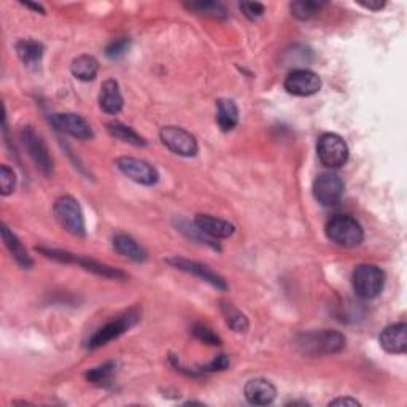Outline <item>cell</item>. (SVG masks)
Listing matches in <instances>:
<instances>
[{
    "label": "cell",
    "instance_id": "3957f363",
    "mask_svg": "<svg viewBox=\"0 0 407 407\" xmlns=\"http://www.w3.org/2000/svg\"><path fill=\"white\" fill-rule=\"evenodd\" d=\"M139 320H140L139 310H135V309L128 310V312H124L123 315H118L116 319L105 323V325H103L102 328L96 331V333L88 339L86 347L91 349V350H96V349H101L103 346H107L108 342L118 339V337L126 333V331H129L130 328L135 326Z\"/></svg>",
    "mask_w": 407,
    "mask_h": 407
},
{
    "label": "cell",
    "instance_id": "5bb4252c",
    "mask_svg": "<svg viewBox=\"0 0 407 407\" xmlns=\"http://www.w3.org/2000/svg\"><path fill=\"white\" fill-rule=\"evenodd\" d=\"M244 393L247 401L253 406L272 404L277 398V388L266 378H253V381L247 382Z\"/></svg>",
    "mask_w": 407,
    "mask_h": 407
},
{
    "label": "cell",
    "instance_id": "30bf717a",
    "mask_svg": "<svg viewBox=\"0 0 407 407\" xmlns=\"http://www.w3.org/2000/svg\"><path fill=\"white\" fill-rule=\"evenodd\" d=\"M314 196L316 201L325 207L339 204L344 196L342 178L337 174H333V172L319 175L314 182Z\"/></svg>",
    "mask_w": 407,
    "mask_h": 407
},
{
    "label": "cell",
    "instance_id": "4316f807",
    "mask_svg": "<svg viewBox=\"0 0 407 407\" xmlns=\"http://www.w3.org/2000/svg\"><path fill=\"white\" fill-rule=\"evenodd\" d=\"M115 372H116V364L113 361H108L105 364H102V366L88 371L86 378L91 383L99 385V387H107V385L112 383Z\"/></svg>",
    "mask_w": 407,
    "mask_h": 407
},
{
    "label": "cell",
    "instance_id": "f546056e",
    "mask_svg": "<svg viewBox=\"0 0 407 407\" xmlns=\"http://www.w3.org/2000/svg\"><path fill=\"white\" fill-rule=\"evenodd\" d=\"M130 46L129 37H120L115 38L113 41H110L105 48V56L108 59H120L123 58Z\"/></svg>",
    "mask_w": 407,
    "mask_h": 407
},
{
    "label": "cell",
    "instance_id": "4dcf8cb0",
    "mask_svg": "<svg viewBox=\"0 0 407 407\" xmlns=\"http://www.w3.org/2000/svg\"><path fill=\"white\" fill-rule=\"evenodd\" d=\"M0 185H2V195L10 196L13 191H15L16 186V175L13 169H10L9 165H2L0 168Z\"/></svg>",
    "mask_w": 407,
    "mask_h": 407
},
{
    "label": "cell",
    "instance_id": "9a60e30c",
    "mask_svg": "<svg viewBox=\"0 0 407 407\" xmlns=\"http://www.w3.org/2000/svg\"><path fill=\"white\" fill-rule=\"evenodd\" d=\"M381 347L393 355H403L407 351V325L406 323H396V325L387 326L381 337H378Z\"/></svg>",
    "mask_w": 407,
    "mask_h": 407
},
{
    "label": "cell",
    "instance_id": "ac0fdd59",
    "mask_svg": "<svg viewBox=\"0 0 407 407\" xmlns=\"http://www.w3.org/2000/svg\"><path fill=\"white\" fill-rule=\"evenodd\" d=\"M2 239L5 242V247L9 248L11 257L15 258L16 263L23 267V269H31L34 266V261L31 258V254L27 253L26 247L23 245V242L16 237V234L10 231V227L6 225H2Z\"/></svg>",
    "mask_w": 407,
    "mask_h": 407
},
{
    "label": "cell",
    "instance_id": "52a82bcc",
    "mask_svg": "<svg viewBox=\"0 0 407 407\" xmlns=\"http://www.w3.org/2000/svg\"><path fill=\"white\" fill-rule=\"evenodd\" d=\"M21 140H23L24 147L27 150V153L32 158V161L36 163L37 169L46 177H50L53 174V158L48 151L46 143L43 139L36 133V129L31 126H24L21 130Z\"/></svg>",
    "mask_w": 407,
    "mask_h": 407
},
{
    "label": "cell",
    "instance_id": "484cf974",
    "mask_svg": "<svg viewBox=\"0 0 407 407\" xmlns=\"http://www.w3.org/2000/svg\"><path fill=\"white\" fill-rule=\"evenodd\" d=\"M323 6H325V4L316 2V0H298V2L289 5V10H292V15L299 21H309L310 18L319 15Z\"/></svg>",
    "mask_w": 407,
    "mask_h": 407
},
{
    "label": "cell",
    "instance_id": "5b68a950",
    "mask_svg": "<svg viewBox=\"0 0 407 407\" xmlns=\"http://www.w3.org/2000/svg\"><path fill=\"white\" fill-rule=\"evenodd\" d=\"M54 217L58 218L59 225L64 227L67 232H71L75 237L86 236V225L83 210L78 201L72 196H61L56 199L53 207Z\"/></svg>",
    "mask_w": 407,
    "mask_h": 407
},
{
    "label": "cell",
    "instance_id": "f1b7e54d",
    "mask_svg": "<svg viewBox=\"0 0 407 407\" xmlns=\"http://www.w3.org/2000/svg\"><path fill=\"white\" fill-rule=\"evenodd\" d=\"M191 333L197 341L207 344V346H222V339H220V336L210 326H207L205 323H196V325L192 326Z\"/></svg>",
    "mask_w": 407,
    "mask_h": 407
},
{
    "label": "cell",
    "instance_id": "603a6c76",
    "mask_svg": "<svg viewBox=\"0 0 407 407\" xmlns=\"http://www.w3.org/2000/svg\"><path fill=\"white\" fill-rule=\"evenodd\" d=\"M16 53L26 66H37L43 58L45 48L36 40H19L16 43Z\"/></svg>",
    "mask_w": 407,
    "mask_h": 407
},
{
    "label": "cell",
    "instance_id": "836d02e7",
    "mask_svg": "<svg viewBox=\"0 0 407 407\" xmlns=\"http://www.w3.org/2000/svg\"><path fill=\"white\" fill-rule=\"evenodd\" d=\"M329 406H360V401H356L355 398H336L333 401H329Z\"/></svg>",
    "mask_w": 407,
    "mask_h": 407
},
{
    "label": "cell",
    "instance_id": "4fadbf2b",
    "mask_svg": "<svg viewBox=\"0 0 407 407\" xmlns=\"http://www.w3.org/2000/svg\"><path fill=\"white\" fill-rule=\"evenodd\" d=\"M51 123L56 129L78 140H89L94 137L91 124L77 113H54L51 116Z\"/></svg>",
    "mask_w": 407,
    "mask_h": 407
},
{
    "label": "cell",
    "instance_id": "ba28073f",
    "mask_svg": "<svg viewBox=\"0 0 407 407\" xmlns=\"http://www.w3.org/2000/svg\"><path fill=\"white\" fill-rule=\"evenodd\" d=\"M161 142L172 153L183 158H192L197 155L199 145L196 137L188 130L178 126H164L160 133Z\"/></svg>",
    "mask_w": 407,
    "mask_h": 407
},
{
    "label": "cell",
    "instance_id": "d6a6232c",
    "mask_svg": "<svg viewBox=\"0 0 407 407\" xmlns=\"http://www.w3.org/2000/svg\"><path fill=\"white\" fill-rule=\"evenodd\" d=\"M239 9L242 10V13L248 19H257L263 16L264 13V5L259 2H242L239 4Z\"/></svg>",
    "mask_w": 407,
    "mask_h": 407
},
{
    "label": "cell",
    "instance_id": "44dd1931",
    "mask_svg": "<svg viewBox=\"0 0 407 407\" xmlns=\"http://www.w3.org/2000/svg\"><path fill=\"white\" fill-rule=\"evenodd\" d=\"M71 71L75 78H78L81 81H91L96 78V75L99 72V62L94 56L81 54V56L75 58L72 61Z\"/></svg>",
    "mask_w": 407,
    "mask_h": 407
},
{
    "label": "cell",
    "instance_id": "8992f818",
    "mask_svg": "<svg viewBox=\"0 0 407 407\" xmlns=\"http://www.w3.org/2000/svg\"><path fill=\"white\" fill-rule=\"evenodd\" d=\"M316 155L323 165L329 169H339L349 160V147L341 135L328 133L319 139Z\"/></svg>",
    "mask_w": 407,
    "mask_h": 407
},
{
    "label": "cell",
    "instance_id": "ffe728a7",
    "mask_svg": "<svg viewBox=\"0 0 407 407\" xmlns=\"http://www.w3.org/2000/svg\"><path fill=\"white\" fill-rule=\"evenodd\" d=\"M217 123L225 133H230L239 123V108L231 99L217 101Z\"/></svg>",
    "mask_w": 407,
    "mask_h": 407
},
{
    "label": "cell",
    "instance_id": "7402d4cb",
    "mask_svg": "<svg viewBox=\"0 0 407 407\" xmlns=\"http://www.w3.org/2000/svg\"><path fill=\"white\" fill-rule=\"evenodd\" d=\"M71 263L80 264L81 267H85L86 271H91V272L102 275V277H107V279H126V274L118 271V269L110 267V266L99 263V261L91 259V258H81V257H77V254L72 253Z\"/></svg>",
    "mask_w": 407,
    "mask_h": 407
},
{
    "label": "cell",
    "instance_id": "9c48e42d",
    "mask_svg": "<svg viewBox=\"0 0 407 407\" xmlns=\"http://www.w3.org/2000/svg\"><path fill=\"white\" fill-rule=\"evenodd\" d=\"M116 168H118L124 175L135 183H140L145 186H151L160 180V174L148 164L147 161L137 160L133 156H121L116 160Z\"/></svg>",
    "mask_w": 407,
    "mask_h": 407
},
{
    "label": "cell",
    "instance_id": "8fae6325",
    "mask_svg": "<svg viewBox=\"0 0 407 407\" xmlns=\"http://www.w3.org/2000/svg\"><path fill=\"white\" fill-rule=\"evenodd\" d=\"M321 80L319 75L307 68H296V71L289 72L285 80V89L293 96H299V98H309L320 91Z\"/></svg>",
    "mask_w": 407,
    "mask_h": 407
},
{
    "label": "cell",
    "instance_id": "277c9868",
    "mask_svg": "<svg viewBox=\"0 0 407 407\" xmlns=\"http://www.w3.org/2000/svg\"><path fill=\"white\" fill-rule=\"evenodd\" d=\"M351 285L358 298L374 299L382 293L385 285V274L374 264H358L351 274Z\"/></svg>",
    "mask_w": 407,
    "mask_h": 407
},
{
    "label": "cell",
    "instance_id": "d590c367",
    "mask_svg": "<svg viewBox=\"0 0 407 407\" xmlns=\"http://www.w3.org/2000/svg\"><path fill=\"white\" fill-rule=\"evenodd\" d=\"M27 9H32V10H36V11H40V13H45L43 10V6L41 5H37V4H24Z\"/></svg>",
    "mask_w": 407,
    "mask_h": 407
},
{
    "label": "cell",
    "instance_id": "7a4b0ae2",
    "mask_svg": "<svg viewBox=\"0 0 407 407\" xmlns=\"http://www.w3.org/2000/svg\"><path fill=\"white\" fill-rule=\"evenodd\" d=\"M326 236L336 245L344 248H354L364 240L361 225L351 215H336L326 223Z\"/></svg>",
    "mask_w": 407,
    "mask_h": 407
},
{
    "label": "cell",
    "instance_id": "7c38bea8",
    "mask_svg": "<svg viewBox=\"0 0 407 407\" xmlns=\"http://www.w3.org/2000/svg\"><path fill=\"white\" fill-rule=\"evenodd\" d=\"M168 263L170 266H174L175 269H180V271H183V272L192 274V275H195V277L207 282V284H210L213 288L222 289V292H226V289H227L226 280L222 277V275L217 274L212 267H209L204 263H199V261L186 259V258H182V257L169 258Z\"/></svg>",
    "mask_w": 407,
    "mask_h": 407
},
{
    "label": "cell",
    "instance_id": "2e32d148",
    "mask_svg": "<svg viewBox=\"0 0 407 407\" xmlns=\"http://www.w3.org/2000/svg\"><path fill=\"white\" fill-rule=\"evenodd\" d=\"M195 225L197 230L204 232L210 239H226L234 234V226L226 220L212 217V215H196Z\"/></svg>",
    "mask_w": 407,
    "mask_h": 407
},
{
    "label": "cell",
    "instance_id": "e0dca14e",
    "mask_svg": "<svg viewBox=\"0 0 407 407\" xmlns=\"http://www.w3.org/2000/svg\"><path fill=\"white\" fill-rule=\"evenodd\" d=\"M123 96L116 80H107L102 83L99 94V105L108 115H116L123 110Z\"/></svg>",
    "mask_w": 407,
    "mask_h": 407
},
{
    "label": "cell",
    "instance_id": "d6986e66",
    "mask_svg": "<svg viewBox=\"0 0 407 407\" xmlns=\"http://www.w3.org/2000/svg\"><path fill=\"white\" fill-rule=\"evenodd\" d=\"M113 248L121 254V257L133 259L135 263H143V261H147V252H145L133 237L126 236V234H116L113 237Z\"/></svg>",
    "mask_w": 407,
    "mask_h": 407
},
{
    "label": "cell",
    "instance_id": "6da1fadb",
    "mask_svg": "<svg viewBox=\"0 0 407 407\" xmlns=\"http://www.w3.org/2000/svg\"><path fill=\"white\" fill-rule=\"evenodd\" d=\"M296 347L307 356L334 355L346 347V336L336 329L310 331L296 339Z\"/></svg>",
    "mask_w": 407,
    "mask_h": 407
},
{
    "label": "cell",
    "instance_id": "e575fe53",
    "mask_svg": "<svg viewBox=\"0 0 407 407\" xmlns=\"http://www.w3.org/2000/svg\"><path fill=\"white\" fill-rule=\"evenodd\" d=\"M361 6H364V9H368V10H372V11H378V10H382L383 6H385V2H360Z\"/></svg>",
    "mask_w": 407,
    "mask_h": 407
},
{
    "label": "cell",
    "instance_id": "83f0119b",
    "mask_svg": "<svg viewBox=\"0 0 407 407\" xmlns=\"http://www.w3.org/2000/svg\"><path fill=\"white\" fill-rule=\"evenodd\" d=\"M186 9H190L192 11L199 13V15H207L213 18H226L227 10L225 9V5L218 2H191L185 5Z\"/></svg>",
    "mask_w": 407,
    "mask_h": 407
},
{
    "label": "cell",
    "instance_id": "1f68e13d",
    "mask_svg": "<svg viewBox=\"0 0 407 407\" xmlns=\"http://www.w3.org/2000/svg\"><path fill=\"white\" fill-rule=\"evenodd\" d=\"M230 356H226V355H218L213 358V360L209 363V364H205V366H201V368H197L196 371V374H205V372H217V371H225L230 368Z\"/></svg>",
    "mask_w": 407,
    "mask_h": 407
},
{
    "label": "cell",
    "instance_id": "d4e9b609",
    "mask_svg": "<svg viewBox=\"0 0 407 407\" xmlns=\"http://www.w3.org/2000/svg\"><path fill=\"white\" fill-rule=\"evenodd\" d=\"M222 314L225 316L227 326H230L232 331H236V333H247L248 326H250L248 319L245 316V314L240 312L237 307H234L231 302L222 301Z\"/></svg>",
    "mask_w": 407,
    "mask_h": 407
},
{
    "label": "cell",
    "instance_id": "cb8c5ba5",
    "mask_svg": "<svg viewBox=\"0 0 407 407\" xmlns=\"http://www.w3.org/2000/svg\"><path fill=\"white\" fill-rule=\"evenodd\" d=\"M107 130L110 133V135L121 142L134 145V147H147V140H145L140 134H137L133 128H129L120 121L108 123Z\"/></svg>",
    "mask_w": 407,
    "mask_h": 407
}]
</instances>
